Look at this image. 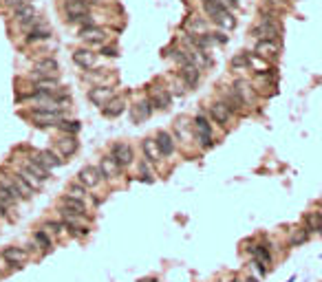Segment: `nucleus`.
<instances>
[{
	"mask_svg": "<svg viewBox=\"0 0 322 282\" xmlns=\"http://www.w3.org/2000/svg\"><path fill=\"white\" fill-rule=\"evenodd\" d=\"M214 22H216V25H219V27H223V29H234V27H236L234 16H232L227 9H225V11H221V14L214 18Z\"/></svg>",
	"mask_w": 322,
	"mask_h": 282,
	"instance_id": "f704fd0d",
	"label": "nucleus"
},
{
	"mask_svg": "<svg viewBox=\"0 0 322 282\" xmlns=\"http://www.w3.org/2000/svg\"><path fill=\"white\" fill-rule=\"evenodd\" d=\"M58 207H62V209H66V212L75 214V216H82V218H86V220L93 218V214H91V209H88L86 203L80 201V198H75V196H71V194H62V196H60Z\"/></svg>",
	"mask_w": 322,
	"mask_h": 282,
	"instance_id": "20e7f679",
	"label": "nucleus"
},
{
	"mask_svg": "<svg viewBox=\"0 0 322 282\" xmlns=\"http://www.w3.org/2000/svg\"><path fill=\"white\" fill-rule=\"evenodd\" d=\"M115 95H117V88H113V86H91L88 88V99H91L97 108H104Z\"/></svg>",
	"mask_w": 322,
	"mask_h": 282,
	"instance_id": "1a4fd4ad",
	"label": "nucleus"
},
{
	"mask_svg": "<svg viewBox=\"0 0 322 282\" xmlns=\"http://www.w3.org/2000/svg\"><path fill=\"white\" fill-rule=\"evenodd\" d=\"M247 282H256V280H254V278H252V280H247Z\"/></svg>",
	"mask_w": 322,
	"mask_h": 282,
	"instance_id": "37998d69",
	"label": "nucleus"
},
{
	"mask_svg": "<svg viewBox=\"0 0 322 282\" xmlns=\"http://www.w3.org/2000/svg\"><path fill=\"white\" fill-rule=\"evenodd\" d=\"M179 80H181L188 88H197L199 80H201V69H197L194 64L179 66Z\"/></svg>",
	"mask_w": 322,
	"mask_h": 282,
	"instance_id": "2eb2a0df",
	"label": "nucleus"
},
{
	"mask_svg": "<svg viewBox=\"0 0 322 282\" xmlns=\"http://www.w3.org/2000/svg\"><path fill=\"white\" fill-rule=\"evenodd\" d=\"M141 150H143V157H146V161L150 165H157L161 161V152L157 148V143L154 139H143L141 141Z\"/></svg>",
	"mask_w": 322,
	"mask_h": 282,
	"instance_id": "a878e982",
	"label": "nucleus"
},
{
	"mask_svg": "<svg viewBox=\"0 0 322 282\" xmlns=\"http://www.w3.org/2000/svg\"><path fill=\"white\" fill-rule=\"evenodd\" d=\"M5 273H9V262L0 256V275H5Z\"/></svg>",
	"mask_w": 322,
	"mask_h": 282,
	"instance_id": "ea45409f",
	"label": "nucleus"
},
{
	"mask_svg": "<svg viewBox=\"0 0 322 282\" xmlns=\"http://www.w3.org/2000/svg\"><path fill=\"white\" fill-rule=\"evenodd\" d=\"M232 282H238V280H232Z\"/></svg>",
	"mask_w": 322,
	"mask_h": 282,
	"instance_id": "a18cd8bd",
	"label": "nucleus"
},
{
	"mask_svg": "<svg viewBox=\"0 0 322 282\" xmlns=\"http://www.w3.org/2000/svg\"><path fill=\"white\" fill-rule=\"evenodd\" d=\"M154 143H157L161 157H172V154H175V139H172L170 132L159 130L157 137H154Z\"/></svg>",
	"mask_w": 322,
	"mask_h": 282,
	"instance_id": "4be33fe9",
	"label": "nucleus"
},
{
	"mask_svg": "<svg viewBox=\"0 0 322 282\" xmlns=\"http://www.w3.org/2000/svg\"><path fill=\"white\" fill-rule=\"evenodd\" d=\"M53 38V31L49 25H42V27H36L31 29L29 33H25V47H36V44H42V42H49Z\"/></svg>",
	"mask_w": 322,
	"mask_h": 282,
	"instance_id": "ddd939ff",
	"label": "nucleus"
},
{
	"mask_svg": "<svg viewBox=\"0 0 322 282\" xmlns=\"http://www.w3.org/2000/svg\"><path fill=\"white\" fill-rule=\"evenodd\" d=\"M194 130H197V139L201 143V148H212L214 141H212V128H210V121L203 117V115H197L194 117Z\"/></svg>",
	"mask_w": 322,
	"mask_h": 282,
	"instance_id": "9d476101",
	"label": "nucleus"
},
{
	"mask_svg": "<svg viewBox=\"0 0 322 282\" xmlns=\"http://www.w3.org/2000/svg\"><path fill=\"white\" fill-rule=\"evenodd\" d=\"M269 5H274V7H280V5H287V0H267Z\"/></svg>",
	"mask_w": 322,
	"mask_h": 282,
	"instance_id": "a19ab883",
	"label": "nucleus"
},
{
	"mask_svg": "<svg viewBox=\"0 0 322 282\" xmlns=\"http://www.w3.org/2000/svg\"><path fill=\"white\" fill-rule=\"evenodd\" d=\"M247 249H249V251H252V253H254V256H256V258H258V260H263L265 264H267V262L271 260V256H269V251H267V249H265V247H247Z\"/></svg>",
	"mask_w": 322,
	"mask_h": 282,
	"instance_id": "58836bf2",
	"label": "nucleus"
},
{
	"mask_svg": "<svg viewBox=\"0 0 322 282\" xmlns=\"http://www.w3.org/2000/svg\"><path fill=\"white\" fill-rule=\"evenodd\" d=\"M108 154L121 170L130 168V165L135 163V150H132V146L126 141H115L113 146L108 148Z\"/></svg>",
	"mask_w": 322,
	"mask_h": 282,
	"instance_id": "f03ea898",
	"label": "nucleus"
},
{
	"mask_svg": "<svg viewBox=\"0 0 322 282\" xmlns=\"http://www.w3.org/2000/svg\"><path fill=\"white\" fill-rule=\"evenodd\" d=\"M97 55H104V58H117V55H119V49L115 47V44L106 42V44H104V47L97 51Z\"/></svg>",
	"mask_w": 322,
	"mask_h": 282,
	"instance_id": "4c0bfd02",
	"label": "nucleus"
},
{
	"mask_svg": "<svg viewBox=\"0 0 322 282\" xmlns=\"http://www.w3.org/2000/svg\"><path fill=\"white\" fill-rule=\"evenodd\" d=\"M280 33H282V29H280V25L274 18H263L252 29V36H256L258 40H271V42L278 40Z\"/></svg>",
	"mask_w": 322,
	"mask_h": 282,
	"instance_id": "7ed1b4c3",
	"label": "nucleus"
},
{
	"mask_svg": "<svg viewBox=\"0 0 322 282\" xmlns=\"http://www.w3.org/2000/svg\"><path fill=\"white\" fill-rule=\"evenodd\" d=\"M0 218H9V214H7V212H3V209H0Z\"/></svg>",
	"mask_w": 322,
	"mask_h": 282,
	"instance_id": "79ce46f5",
	"label": "nucleus"
},
{
	"mask_svg": "<svg viewBox=\"0 0 322 282\" xmlns=\"http://www.w3.org/2000/svg\"><path fill=\"white\" fill-rule=\"evenodd\" d=\"M33 71L40 75H47V77H58L60 62L53 55H44V58H38L36 62H33Z\"/></svg>",
	"mask_w": 322,
	"mask_h": 282,
	"instance_id": "f8f14e48",
	"label": "nucleus"
},
{
	"mask_svg": "<svg viewBox=\"0 0 322 282\" xmlns=\"http://www.w3.org/2000/svg\"><path fill=\"white\" fill-rule=\"evenodd\" d=\"M22 117H27L36 128L40 130H51L58 126V121L69 115V110L53 106V104H31L29 108L20 110Z\"/></svg>",
	"mask_w": 322,
	"mask_h": 282,
	"instance_id": "f257e3e1",
	"label": "nucleus"
},
{
	"mask_svg": "<svg viewBox=\"0 0 322 282\" xmlns=\"http://www.w3.org/2000/svg\"><path fill=\"white\" fill-rule=\"evenodd\" d=\"M53 150L58 152L64 161H69V159L73 157V154H77V150H80V141H77L75 135H60L58 139L53 141Z\"/></svg>",
	"mask_w": 322,
	"mask_h": 282,
	"instance_id": "39448f33",
	"label": "nucleus"
},
{
	"mask_svg": "<svg viewBox=\"0 0 322 282\" xmlns=\"http://www.w3.org/2000/svg\"><path fill=\"white\" fill-rule=\"evenodd\" d=\"M55 130L60 132V135H75L82 130V124L77 119H69V117H62L58 121V126H55Z\"/></svg>",
	"mask_w": 322,
	"mask_h": 282,
	"instance_id": "bb28decb",
	"label": "nucleus"
},
{
	"mask_svg": "<svg viewBox=\"0 0 322 282\" xmlns=\"http://www.w3.org/2000/svg\"><path fill=\"white\" fill-rule=\"evenodd\" d=\"M77 38H80L82 42L97 40V38H108V31L104 29V27H99V25H86V27H77Z\"/></svg>",
	"mask_w": 322,
	"mask_h": 282,
	"instance_id": "a211bd4d",
	"label": "nucleus"
},
{
	"mask_svg": "<svg viewBox=\"0 0 322 282\" xmlns=\"http://www.w3.org/2000/svg\"><path fill=\"white\" fill-rule=\"evenodd\" d=\"M31 240L36 242V247H38V249H40V253H42V256H44V253H51V251H53V247H55V245H53L51 234H49V231H44L42 227L33 231Z\"/></svg>",
	"mask_w": 322,
	"mask_h": 282,
	"instance_id": "aec40b11",
	"label": "nucleus"
},
{
	"mask_svg": "<svg viewBox=\"0 0 322 282\" xmlns=\"http://www.w3.org/2000/svg\"><path fill=\"white\" fill-rule=\"evenodd\" d=\"M73 62L80 66L82 71L97 69V51H93V49H86V47L75 49V51H73Z\"/></svg>",
	"mask_w": 322,
	"mask_h": 282,
	"instance_id": "6e6552de",
	"label": "nucleus"
},
{
	"mask_svg": "<svg viewBox=\"0 0 322 282\" xmlns=\"http://www.w3.org/2000/svg\"><path fill=\"white\" fill-rule=\"evenodd\" d=\"M42 229L49 231V234H53V236H62V234H64V225H62V220H60V218H49V220H44V223H42Z\"/></svg>",
	"mask_w": 322,
	"mask_h": 282,
	"instance_id": "72a5a7b5",
	"label": "nucleus"
},
{
	"mask_svg": "<svg viewBox=\"0 0 322 282\" xmlns=\"http://www.w3.org/2000/svg\"><path fill=\"white\" fill-rule=\"evenodd\" d=\"M232 69L234 71H245L249 69V55L247 53H238L232 58Z\"/></svg>",
	"mask_w": 322,
	"mask_h": 282,
	"instance_id": "c9c22d12",
	"label": "nucleus"
},
{
	"mask_svg": "<svg viewBox=\"0 0 322 282\" xmlns=\"http://www.w3.org/2000/svg\"><path fill=\"white\" fill-rule=\"evenodd\" d=\"M148 102L152 104V108L166 110V108L170 106L172 97H170V93L166 91V88H161V86H150V97H148Z\"/></svg>",
	"mask_w": 322,
	"mask_h": 282,
	"instance_id": "dca6fc26",
	"label": "nucleus"
},
{
	"mask_svg": "<svg viewBox=\"0 0 322 282\" xmlns=\"http://www.w3.org/2000/svg\"><path fill=\"white\" fill-rule=\"evenodd\" d=\"M152 104L148 102V99H141V102H137L135 106L130 108V119L135 121V124H141V121H146L148 117L152 115Z\"/></svg>",
	"mask_w": 322,
	"mask_h": 282,
	"instance_id": "412c9836",
	"label": "nucleus"
},
{
	"mask_svg": "<svg viewBox=\"0 0 322 282\" xmlns=\"http://www.w3.org/2000/svg\"><path fill=\"white\" fill-rule=\"evenodd\" d=\"M307 240H309V231H307V229H298V231H293V236H291V245H293V247L304 245Z\"/></svg>",
	"mask_w": 322,
	"mask_h": 282,
	"instance_id": "e433bc0d",
	"label": "nucleus"
},
{
	"mask_svg": "<svg viewBox=\"0 0 322 282\" xmlns=\"http://www.w3.org/2000/svg\"><path fill=\"white\" fill-rule=\"evenodd\" d=\"M234 86H236V88H234V93H236V95L241 97L245 104H247V102H254V97H256V93L252 91V86H249V84H245V82H243V80H238Z\"/></svg>",
	"mask_w": 322,
	"mask_h": 282,
	"instance_id": "473e14b6",
	"label": "nucleus"
},
{
	"mask_svg": "<svg viewBox=\"0 0 322 282\" xmlns=\"http://www.w3.org/2000/svg\"><path fill=\"white\" fill-rule=\"evenodd\" d=\"M40 154H42V159H44V163L49 165V170H53V168H60V165H64L66 161L62 157H60L58 152L53 150V148H42L40 150Z\"/></svg>",
	"mask_w": 322,
	"mask_h": 282,
	"instance_id": "7c9ffc66",
	"label": "nucleus"
},
{
	"mask_svg": "<svg viewBox=\"0 0 322 282\" xmlns=\"http://www.w3.org/2000/svg\"><path fill=\"white\" fill-rule=\"evenodd\" d=\"M7 174H9V179H11V183H14V185H16V190H18V194H20V198H22V201H31V198H33V196H36V194H38V192H33V190H31V187H29V185H27V183H25V181H22V176H20L18 172H16V170H14V168H11V170H7Z\"/></svg>",
	"mask_w": 322,
	"mask_h": 282,
	"instance_id": "6ab92c4d",
	"label": "nucleus"
},
{
	"mask_svg": "<svg viewBox=\"0 0 322 282\" xmlns=\"http://www.w3.org/2000/svg\"><path fill=\"white\" fill-rule=\"evenodd\" d=\"M66 194H71V196L80 198V201H84L86 205H88V209H91V196H93V194H91V192H88L82 183H77V181H73V183L66 187Z\"/></svg>",
	"mask_w": 322,
	"mask_h": 282,
	"instance_id": "c756f323",
	"label": "nucleus"
},
{
	"mask_svg": "<svg viewBox=\"0 0 322 282\" xmlns=\"http://www.w3.org/2000/svg\"><path fill=\"white\" fill-rule=\"evenodd\" d=\"M304 229H307L309 234L322 231V214L320 212H309L307 216H304Z\"/></svg>",
	"mask_w": 322,
	"mask_h": 282,
	"instance_id": "2f4dec72",
	"label": "nucleus"
},
{
	"mask_svg": "<svg viewBox=\"0 0 322 282\" xmlns=\"http://www.w3.org/2000/svg\"><path fill=\"white\" fill-rule=\"evenodd\" d=\"M11 168H14L16 172H18V174L22 176V181H25V183L29 185L33 192H40L42 187H44V181H40L36 174H33V172H29V170H27V168H22V165H18V163H11Z\"/></svg>",
	"mask_w": 322,
	"mask_h": 282,
	"instance_id": "5701e85b",
	"label": "nucleus"
},
{
	"mask_svg": "<svg viewBox=\"0 0 322 282\" xmlns=\"http://www.w3.org/2000/svg\"><path fill=\"white\" fill-rule=\"evenodd\" d=\"M99 110H102V115H104L106 119H115V117H119V115L126 113V99L119 97V95H115V97L106 104V106L99 108Z\"/></svg>",
	"mask_w": 322,
	"mask_h": 282,
	"instance_id": "f3484780",
	"label": "nucleus"
},
{
	"mask_svg": "<svg viewBox=\"0 0 322 282\" xmlns=\"http://www.w3.org/2000/svg\"><path fill=\"white\" fill-rule=\"evenodd\" d=\"M97 170H99V174H102L104 183H113V181H115V179H119L121 172H124V170H121L119 165L115 163L113 159H110V154H104V157H99Z\"/></svg>",
	"mask_w": 322,
	"mask_h": 282,
	"instance_id": "423d86ee",
	"label": "nucleus"
},
{
	"mask_svg": "<svg viewBox=\"0 0 322 282\" xmlns=\"http://www.w3.org/2000/svg\"><path fill=\"white\" fill-rule=\"evenodd\" d=\"M42 25H47V20H44V16L40 14H36L33 18H27V20H22V22H16V31L18 33H29L31 29H36V27H42Z\"/></svg>",
	"mask_w": 322,
	"mask_h": 282,
	"instance_id": "cd10ccee",
	"label": "nucleus"
},
{
	"mask_svg": "<svg viewBox=\"0 0 322 282\" xmlns=\"http://www.w3.org/2000/svg\"><path fill=\"white\" fill-rule=\"evenodd\" d=\"M82 80L88 82L91 86H110L113 82V71L108 69H95V71H84Z\"/></svg>",
	"mask_w": 322,
	"mask_h": 282,
	"instance_id": "4468645a",
	"label": "nucleus"
},
{
	"mask_svg": "<svg viewBox=\"0 0 322 282\" xmlns=\"http://www.w3.org/2000/svg\"><path fill=\"white\" fill-rule=\"evenodd\" d=\"M0 256L5 258L9 264H18V267H25L29 262V253H27L25 247H18V245H9L0 251Z\"/></svg>",
	"mask_w": 322,
	"mask_h": 282,
	"instance_id": "9b49d317",
	"label": "nucleus"
},
{
	"mask_svg": "<svg viewBox=\"0 0 322 282\" xmlns=\"http://www.w3.org/2000/svg\"><path fill=\"white\" fill-rule=\"evenodd\" d=\"M36 14H38V11H36V7H33L31 3L18 5V7L11 9V20H14V22H22V20H27V18H33Z\"/></svg>",
	"mask_w": 322,
	"mask_h": 282,
	"instance_id": "c85d7f7f",
	"label": "nucleus"
},
{
	"mask_svg": "<svg viewBox=\"0 0 322 282\" xmlns=\"http://www.w3.org/2000/svg\"><path fill=\"white\" fill-rule=\"evenodd\" d=\"M287 282H293V278H289V280H287Z\"/></svg>",
	"mask_w": 322,
	"mask_h": 282,
	"instance_id": "c03bdc74",
	"label": "nucleus"
},
{
	"mask_svg": "<svg viewBox=\"0 0 322 282\" xmlns=\"http://www.w3.org/2000/svg\"><path fill=\"white\" fill-rule=\"evenodd\" d=\"M210 117H212L216 124H221V126H227L230 124V117H232V113L227 110V106L223 102H216L210 106Z\"/></svg>",
	"mask_w": 322,
	"mask_h": 282,
	"instance_id": "393cba45",
	"label": "nucleus"
},
{
	"mask_svg": "<svg viewBox=\"0 0 322 282\" xmlns=\"http://www.w3.org/2000/svg\"><path fill=\"white\" fill-rule=\"evenodd\" d=\"M77 183H82L88 192L102 185L104 179H102V174H99L97 165H86V168H82L80 172H77Z\"/></svg>",
	"mask_w": 322,
	"mask_h": 282,
	"instance_id": "0eeeda50",
	"label": "nucleus"
},
{
	"mask_svg": "<svg viewBox=\"0 0 322 282\" xmlns=\"http://www.w3.org/2000/svg\"><path fill=\"white\" fill-rule=\"evenodd\" d=\"M254 51H256V55H260V58H278V55H280V47H278V42L258 40Z\"/></svg>",
	"mask_w": 322,
	"mask_h": 282,
	"instance_id": "b1692460",
	"label": "nucleus"
}]
</instances>
